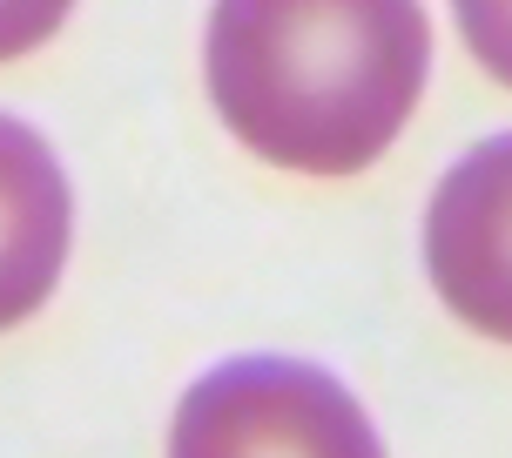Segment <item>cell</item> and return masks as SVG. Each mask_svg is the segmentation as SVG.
Instances as JSON below:
<instances>
[{
    "mask_svg": "<svg viewBox=\"0 0 512 458\" xmlns=\"http://www.w3.org/2000/svg\"><path fill=\"white\" fill-rule=\"evenodd\" d=\"M209 102L243 149L297 176L371 169L432 68L418 0H216Z\"/></svg>",
    "mask_w": 512,
    "mask_h": 458,
    "instance_id": "obj_1",
    "label": "cell"
},
{
    "mask_svg": "<svg viewBox=\"0 0 512 458\" xmlns=\"http://www.w3.org/2000/svg\"><path fill=\"white\" fill-rule=\"evenodd\" d=\"M169 458H384V438L331 371L230 357L176 405Z\"/></svg>",
    "mask_w": 512,
    "mask_h": 458,
    "instance_id": "obj_2",
    "label": "cell"
},
{
    "mask_svg": "<svg viewBox=\"0 0 512 458\" xmlns=\"http://www.w3.org/2000/svg\"><path fill=\"white\" fill-rule=\"evenodd\" d=\"M425 270L465 331L512 344V135L459 155L432 189Z\"/></svg>",
    "mask_w": 512,
    "mask_h": 458,
    "instance_id": "obj_3",
    "label": "cell"
},
{
    "mask_svg": "<svg viewBox=\"0 0 512 458\" xmlns=\"http://www.w3.org/2000/svg\"><path fill=\"white\" fill-rule=\"evenodd\" d=\"M68 229H75V196L54 149L27 122L0 115V331H14L54 297L68 263Z\"/></svg>",
    "mask_w": 512,
    "mask_h": 458,
    "instance_id": "obj_4",
    "label": "cell"
},
{
    "mask_svg": "<svg viewBox=\"0 0 512 458\" xmlns=\"http://www.w3.org/2000/svg\"><path fill=\"white\" fill-rule=\"evenodd\" d=\"M452 14H459V34L472 48V61L492 81L512 88V0H452Z\"/></svg>",
    "mask_w": 512,
    "mask_h": 458,
    "instance_id": "obj_5",
    "label": "cell"
},
{
    "mask_svg": "<svg viewBox=\"0 0 512 458\" xmlns=\"http://www.w3.org/2000/svg\"><path fill=\"white\" fill-rule=\"evenodd\" d=\"M75 0H0V61L14 54H34L48 34H61Z\"/></svg>",
    "mask_w": 512,
    "mask_h": 458,
    "instance_id": "obj_6",
    "label": "cell"
}]
</instances>
